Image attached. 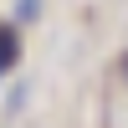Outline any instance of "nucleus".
I'll list each match as a JSON object with an SVG mask.
<instances>
[{"label": "nucleus", "mask_w": 128, "mask_h": 128, "mask_svg": "<svg viewBox=\"0 0 128 128\" xmlns=\"http://www.w3.org/2000/svg\"><path fill=\"white\" fill-rule=\"evenodd\" d=\"M20 62V31L16 26H0V72H10Z\"/></svg>", "instance_id": "1"}, {"label": "nucleus", "mask_w": 128, "mask_h": 128, "mask_svg": "<svg viewBox=\"0 0 128 128\" xmlns=\"http://www.w3.org/2000/svg\"><path fill=\"white\" fill-rule=\"evenodd\" d=\"M36 5H41V0H20V5H16V20H31V16H36Z\"/></svg>", "instance_id": "2"}, {"label": "nucleus", "mask_w": 128, "mask_h": 128, "mask_svg": "<svg viewBox=\"0 0 128 128\" xmlns=\"http://www.w3.org/2000/svg\"><path fill=\"white\" fill-rule=\"evenodd\" d=\"M118 72H123V82H128V51H123V62H118Z\"/></svg>", "instance_id": "3"}]
</instances>
